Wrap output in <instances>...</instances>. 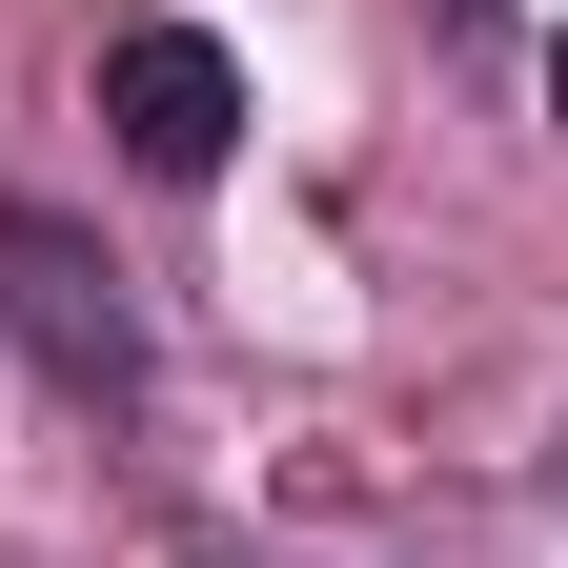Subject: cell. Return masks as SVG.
Returning <instances> with one entry per match:
<instances>
[{"label": "cell", "mask_w": 568, "mask_h": 568, "mask_svg": "<svg viewBox=\"0 0 568 568\" xmlns=\"http://www.w3.org/2000/svg\"><path fill=\"white\" fill-rule=\"evenodd\" d=\"M548 102H568V41H548Z\"/></svg>", "instance_id": "cell-3"}, {"label": "cell", "mask_w": 568, "mask_h": 568, "mask_svg": "<svg viewBox=\"0 0 568 568\" xmlns=\"http://www.w3.org/2000/svg\"><path fill=\"white\" fill-rule=\"evenodd\" d=\"M102 122H122L142 183H224V142H244V61L203 41V21H142V41L102 61Z\"/></svg>", "instance_id": "cell-1"}, {"label": "cell", "mask_w": 568, "mask_h": 568, "mask_svg": "<svg viewBox=\"0 0 568 568\" xmlns=\"http://www.w3.org/2000/svg\"><path fill=\"white\" fill-rule=\"evenodd\" d=\"M0 325H21V366H61V386H142L122 284L82 264V224H41V203H0Z\"/></svg>", "instance_id": "cell-2"}]
</instances>
